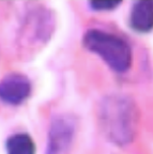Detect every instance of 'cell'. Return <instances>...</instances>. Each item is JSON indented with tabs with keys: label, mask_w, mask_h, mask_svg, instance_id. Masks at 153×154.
Returning a JSON list of instances; mask_svg holds the SVG:
<instances>
[{
	"label": "cell",
	"mask_w": 153,
	"mask_h": 154,
	"mask_svg": "<svg viewBox=\"0 0 153 154\" xmlns=\"http://www.w3.org/2000/svg\"><path fill=\"white\" fill-rule=\"evenodd\" d=\"M83 42L88 51L100 56L116 72H125L131 66V48L120 36L93 29L85 34Z\"/></svg>",
	"instance_id": "obj_1"
},
{
	"label": "cell",
	"mask_w": 153,
	"mask_h": 154,
	"mask_svg": "<svg viewBox=\"0 0 153 154\" xmlns=\"http://www.w3.org/2000/svg\"><path fill=\"white\" fill-rule=\"evenodd\" d=\"M134 109L125 100H109L102 109V121L108 135L117 142H125L133 135Z\"/></svg>",
	"instance_id": "obj_2"
},
{
	"label": "cell",
	"mask_w": 153,
	"mask_h": 154,
	"mask_svg": "<svg viewBox=\"0 0 153 154\" xmlns=\"http://www.w3.org/2000/svg\"><path fill=\"white\" fill-rule=\"evenodd\" d=\"M31 92V84L22 74H10L0 82V100L11 105L26 101Z\"/></svg>",
	"instance_id": "obj_3"
},
{
	"label": "cell",
	"mask_w": 153,
	"mask_h": 154,
	"mask_svg": "<svg viewBox=\"0 0 153 154\" xmlns=\"http://www.w3.org/2000/svg\"><path fill=\"white\" fill-rule=\"evenodd\" d=\"M74 123L67 117L54 121L48 136L47 154H60L70 144L74 134Z\"/></svg>",
	"instance_id": "obj_4"
},
{
	"label": "cell",
	"mask_w": 153,
	"mask_h": 154,
	"mask_svg": "<svg viewBox=\"0 0 153 154\" xmlns=\"http://www.w3.org/2000/svg\"><path fill=\"white\" fill-rule=\"evenodd\" d=\"M130 24L135 31L149 32L153 29V1H138L134 5Z\"/></svg>",
	"instance_id": "obj_5"
},
{
	"label": "cell",
	"mask_w": 153,
	"mask_h": 154,
	"mask_svg": "<svg viewBox=\"0 0 153 154\" xmlns=\"http://www.w3.org/2000/svg\"><path fill=\"white\" fill-rule=\"evenodd\" d=\"M5 148L8 154H36V144L27 134L11 136L8 139Z\"/></svg>",
	"instance_id": "obj_6"
},
{
	"label": "cell",
	"mask_w": 153,
	"mask_h": 154,
	"mask_svg": "<svg viewBox=\"0 0 153 154\" xmlns=\"http://www.w3.org/2000/svg\"><path fill=\"white\" fill-rule=\"evenodd\" d=\"M91 7L96 11H109L120 5V1H92L90 2Z\"/></svg>",
	"instance_id": "obj_7"
}]
</instances>
